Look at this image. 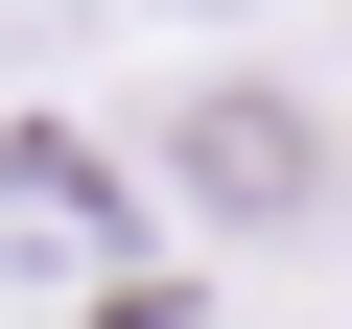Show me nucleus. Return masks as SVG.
Masks as SVG:
<instances>
[{
  "mask_svg": "<svg viewBox=\"0 0 352 329\" xmlns=\"http://www.w3.org/2000/svg\"><path fill=\"white\" fill-rule=\"evenodd\" d=\"M164 164H188V212H235V235H305L329 212V118L258 94V71H212L188 118H164Z\"/></svg>",
  "mask_w": 352,
  "mask_h": 329,
  "instance_id": "f257e3e1",
  "label": "nucleus"
}]
</instances>
